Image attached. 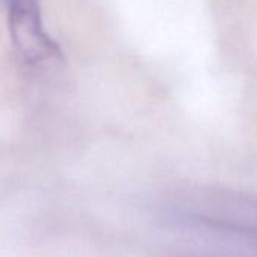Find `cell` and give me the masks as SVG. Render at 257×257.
I'll return each mask as SVG.
<instances>
[{
    "mask_svg": "<svg viewBox=\"0 0 257 257\" xmlns=\"http://www.w3.org/2000/svg\"><path fill=\"white\" fill-rule=\"evenodd\" d=\"M7 10L16 53L25 65L37 67L61 58V50L46 32L40 0H0Z\"/></svg>",
    "mask_w": 257,
    "mask_h": 257,
    "instance_id": "1",
    "label": "cell"
}]
</instances>
